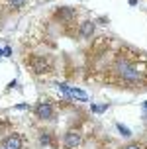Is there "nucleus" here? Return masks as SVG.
<instances>
[{
	"instance_id": "9",
	"label": "nucleus",
	"mask_w": 147,
	"mask_h": 149,
	"mask_svg": "<svg viewBox=\"0 0 147 149\" xmlns=\"http://www.w3.org/2000/svg\"><path fill=\"white\" fill-rule=\"evenodd\" d=\"M6 2V6L12 10V12H16V10H22L26 4H28V0H4Z\"/></svg>"
},
{
	"instance_id": "11",
	"label": "nucleus",
	"mask_w": 147,
	"mask_h": 149,
	"mask_svg": "<svg viewBox=\"0 0 147 149\" xmlns=\"http://www.w3.org/2000/svg\"><path fill=\"white\" fill-rule=\"evenodd\" d=\"M116 130H118V132H120L122 135H124V137H132V132H130V127L124 126V124H120V122L116 124Z\"/></svg>"
},
{
	"instance_id": "7",
	"label": "nucleus",
	"mask_w": 147,
	"mask_h": 149,
	"mask_svg": "<svg viewBox=\"0 0 147 149\" xmlns=\"http://www.w3.org/2000/svg\"><path fill=\"white\" fill-rule=\"evenodd\" d=\"M79 37L81 39H92L94 37V33H96V24L92 22V20H84V22L79 26Z\"/></svg>"
},
{
	"instance_id": "6",
	"label": "nucleus",
	"mask_w": 147,
	"mask_h": 149,
	"mask_svg": "<svg viewBox=\"0 0 147 149\" xmlns=\"http://www.w3.org/2000/svg\"><path fill=\"white\" fill-rule=\"evenodd\" d=\"M24 145H26V139L20 134H10L0 139V147L2 149H24Z\"/></svg>"
},
{
	"instance_id": "15",
	"label": "nucleus",
	"mask_w": 147,
	"mask_h": 149,
	"mask_svg": "<svg viewBox=\"0 0 147 149\" xmlns=\"http://www.w3.org/2000/svg\"><path fill=\"white\" fill-rule=\"evenodd\" d=\"M16 110H29V106L28 104H18V106H16Z\"/></svg>"
},
{
	"instance_id": "4",
	"label": "nucleus",
	"mask_w": 147,
	"mask_h": 149,
	"mask_svg": "<svg viewBox=\"0 0 147 149\" xmlns=\"http://www.w3.org/2000/svg\"><path fill=\"white\" fill-rule=\"evenodd\" d=\"M75 18H77V10L73 6H59L55 12H53V20L61 26H67V24H75Z\"/></svg>"
},
{
	"instance_id": "18",
	"label": "nucleus",
	"mask_w": 147,
	"mask_h": 149,
	"mask_svg": "<svg viewBox=\"0 0 147 149\" xmlns=\"http://www.w3.org/2000/svg\"><path fill=\"white\" fill-rule=\"evenodd\" d=\"M143 110H147V102H145V104H143Z\"/></svg>"
},
{
	"instance_id": "12",
	"label": "nucleus",
	"mask_w": 147,
	"mask_h": 149,
	"mask_svg": "<svg viewBox=\"0 0 147 149\" xmlns=\"http://www.w3.org/2000/svg\"><path fill=\"white\" fill-rule=\"evenodd\" d=\"M90 110L94 112V114H102V112L108 110V104H100V106H98V104H92V106H90Z\"/></svg>"
},
{
	"instance_id": "2",
	"label": "nucleus",
	"mask_w": 147,
	"mask_h": 149,
	"mask_svg": "<svg viewBox=\"0 0 147 149\" xmlns=\"http://www.w3.org/2000/svg\"><path fill=\"white\" fill-rule=\"evenodd\" d=\"M24 61H26L28 69L33 74H45V73H49V71L53 69L51 61L47 59L45 55H29L28 59H24Z\"/></svg>"
},
{
	"instance_id": "1",
	"label": "nucleus",
	"mask_w": 147,
	"mask_h": 149,
	"mask_svg": "<svg viewBox=\"0 0 147 149\" xmlns=\"http://www.w3.org/2000/svg\"><path fill=\"white\" fill-rule=\"evenodd\" d=\"M112 71H114L118 81H122L124 84L135 86V84L143 82V77H141L139 69L135 67V63H132L127 57H118L114 61V65H112Z\"/></svg>"
},
{
	"instance_id": "10",
	"label": "nucleus",
	"mask_w": 147,
	"mask_h": 149,
	"mask_svg": "<svg viewBox=\"0 0 147 149\" xmlns=\"http://www.w3.org/2000/svg\"><path fill=\"white\" fill-rule=\"evenodd\" d=\"M71 92H73L75 100H81V102H86L88 100V94L84 92V90H81V88H71Z\"/></svg>"
},
{
	"instance_id": "17",
	"label": "nucleus",
	"mask_w": 147,
	"mask_h": 149,
	"mask_svg": "<svg viewBox=\"0 0 147 149\" xmlns=\"http://www.w3.org/2000/svg\"><path fill=\"white\" fill-rule=\"evenodd\" d=\"M130 6H137V0H130Z\"/></svg>"
},
{
	"instance_id": "16",
	"label": "nucleus",
	"mask_w": 147,
	"mask_h": 149,
	"mask_svg": "<svg viewBox=\"0 0 147 149\" xmlns=\"http://www.w3.org/2000/svg\"><path fill=\"white\" fill-rule=\"evenodd\" d=\"M98 22H100V24H104V26H106V24H108V16H102V18H98Z\"/></svg>"
},
{
	"instance_id": "5",
	"label": "nucleus",
	"mask_w": 147,
	"mask_h": 149,
	"mask_svg": "<svg viewBox=\"0 0 147 149\" xmlns=\"http://www.w3.org/2000/svg\"><path fill=\"white\" fill-rule=\"evenodd\" d=\"M61 145L65 149H77L82 145V137L79 132H75V130H69V132H65L63 134V137H61Z\"/></svg>"
},
{
	"instance_id": "8",
	"label": "nucleus",
	"mask_w": 147,
	"mask_h": 149,
	"mask_svg": "<svg viewBox=\"0 0 147 149\" xmlns=\"http://www.w3.org/2000/svg\"><path fill=\"white\" fill-rule=\"evenodd\" d=\"M37 141H39L41 147H57V145H55V137H53V134L49 130H41V132L37 134Z\"/></svg>"
},
{
	"instance_id": "13",
	"label": "nucleus",
	"mask_w": 147,
	"mask_h": 149,
	"mask_svg": "<svg viewBox=\"0 0 147 149\" xmlns=\"http://www.w3.org/2000/svg\"><path fill=\"white\" fill-rule=\"evenodd\" d=\"M124 149H143V143L135 141V143H130V145H125Z\"/></svg>"
},
{
	"instance_id": "14",
	"label": "nucleus",
	"mask_w": 147,
	"mask_h": 149,
	"mask_svg": "<svg viewBox=\"0 0 147 149\" xmlns=\"http://www.w3.org/2000/svg\"><path fill=\"white\" fill-rule=\"evenodd\" d=\"M2 55H6V57H10V55H12V49H10V47H4V51H2Z\"/></svg>"
},
{
	"instance_id": "3",
	"label": "nucleus",
	"mask_w": 147,
	"mask_h": 149,
	"mask_svg": "<svg viewBox=\"0 0 147 149\" xmlns=\"http://www.w3.org/2000/svg\"><path fill=\"white\" fill-rule=\"evenodd\" d=\"M33 116L37 120H41V122H53L57 118V110H55V106L49 100H39L33 106Z\"/></svg>"
}]
</instances>
